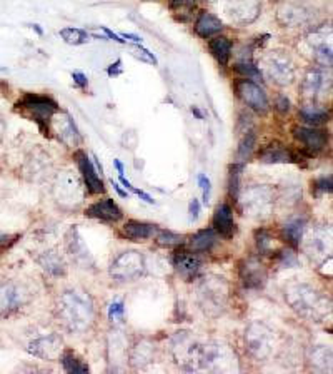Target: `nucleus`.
<instances>
[{"mask_svg": "<svg viewBox=\"0 0 333 374\" xmlns=\"http://www.w3.org/2000/svg\"><path fill=\"white\" fill-rule=\"evenodd\" d=\"M285 299L291 309L310 321H322L330 313V301L311 286L295 282L285 289Z\"/></svg>", "mask_w": 333, "mask_h": 374, "instance_id": "nucleus-2", "label": "nucleus"}, {"mask_svg": "<svg viewBox=\"0 0 333 374\" xmlns=\"http://www.w3.org/2000/svg\"><path fill=\"white\" fill-rule=\"evenodd\" d=\"M78 168H80V172L83 176V181H85L87 190L90 194H102L103 193V184L100 181L97 170L94 169L92 162L89 161V157L85 154H78Z\"/></svg>", "mask_w": 333, "mask_h": 374, "instance_id": "nucleus-21", "label": "nucleus"}, {"mask_svg": "<svg viewBox=\"0 0 333 374\" xmlns=\"http://www.w3.org/2000/svg\"><path fill=\"white\" fill-rule=\"evenodd\" d=\"M216 241H219V234H216L215 229H203L198 231L195 236H191L190 247L198 252L210 251V249L216 244Z\"/></svg>", "mask_w": 333, "mask_h": 374, "instance_id": "nucleus-30", "label": "nucleus"}, {"mask_svg": "<svg viewBox=\"0 0 333 374\" xmlns=\"http://www.w3.org/2000/svg\"><path fill=\"white\" fill-rule=\"evenodd\" d=\"M203 344L191 332H177L172 339V355L175 363L185 371H202Z\"/></svg>", "mask_w": 333, "mask_h": 374, "instance_id": "nucleus-4", "label": "nucleus"}, {"mask_svg": "<svg viewBox=\"0 0 333 374\" xmlns=\"http://www.w3.org/2000/svg\"><path fill=\"white\" fill-rule=\"evenodd\" d=\"M244 209L250 218L265 219L272 213L273 194L265 186H250L244 193Z\"/></svg>", "mask_w": 333, "mask_h": 374, "instance_id": "nucleus-7", "label": "nucleus"}, {"mask_svg": "<svg viewBox=\"0 0 333 374\" xmlns=\"http://www.w3.org/2000/svg\"><path fill=\"white\" fill-rule=\"evenodd\" d=\"M122 37H123V39H130L132 42H135V44H142V39H140L139 35H133V34H123Z\"/></svg>", "mask_w": 333, "mask_h": 374, "instance_id": "nucleus-55", "label": "nucleus"}, {"mask_svg": "<svg viewBox=\"0 0 333 374\" xmlns=\"http://www.w3.org/2000/svg\"><path fill=\"white\" fill-rule=\"evenodd\" d=\"M222 29H223L222 20L215 17V15L210 14V12H202V14L198 15L197 22H195V32H197L200 37H203V39H208V37L219 34Z\"/></svg>", "mask_w": 333, "mask_h": 374, "instance_id": "nucleus-25", "label": "nucleus"}, {"mask_svg": "<svg viewBox=\"0 0 333 374\" xmlns=\"http://www.w3.org/2000/svg\"><path fill=\"white\" fill-rule=\"evenodd\" d=\"M27 301V293L12 282L0 284V316H10Z\"/></svg>", "mask_w": 333, "mask_h": 374, "instance_id": "nucleus-13", "label": "nucleus"}, {"mask_svg": "<svg viewBox=\"0 0 333 374\" xmlns=\"http://www.w3.org/2000/svg\"><path fill=\"white\" fill-rule=\"evenodd\" d=\"M122 232L125 238L133 241V243H142V241L153 238V234L157 232V226L142 221H127L123 224Z\"/></svg>", "mask_w": 333, "mask_h": 374, "instance_id": "nucleus-24", "label": "nucleus"}, {"mask_svg": "<svg viewBox=\"0 0 333 374\" xmlns=\"http://www.w3.org/2000/svg\"><path fill=\"white\" fill-rule=\"evenodd\" d=\"M240 277H241V282H244L245 288L260 289L265 286L266 269H265V266L260 263V261L250 257V259L241 261Z\"/></svg>", "mask_w": 333, "mask_h": 374, "instance_id": "nucleus-14", "label": "nucleus"}, {"mask_svg": "<svg viewBox=\"0 0 333 374\" xmlns=\"http://www.w3.org/2000/svg\"><path fill=\"white\" fill-rule=\"evenodd\" d=\"M241 165H232L230 169V194L232 197L239 199V190H240V176H241Z\"/></svg>", "mask_w": 333, "mask_h": 374, "instance_id": "nucleus-40", "label": "nucleus"}, {"mask_svg": "<svg viewBox=\"0 0 333 374\" xmlns=\"http://www.w3.org/2000/svg\"><path fill=\"white\" fill-rule=\"evenodd\" d=\"M102 29H103V32H105V34H107L108 39H114L115 42H120V44L125 42V40H122V37H119L117 34H114V32H112V31H108L107 27H102Z\"/></svg>", "mask_w": 333, "mask_h": 374, "instance_id": "nucleus-52", "label": "nucleus"}, {"mask_svg": "<svg viewBox=\"0 0 333 374\" xmlns=\"http://www.w3.org/2000/svg\"><path fill=\"white\" fill-rule=\"evenodd\" d=\"M293 134L297 139L305 145L310 151L318 152L327 145L328 143V134L322 129H315V127H295Z\"/></svg>", "mask_w": 333, "mask_h": 374, "instance_id": "nucleus-17", "label": "nucleus"}, {"mask_svg": "<svg viewBox=\"0 0 333 374\" xmlns=\"http://www.w3.org/2000/svg\"><path fill=\"white\" fill-rule=\"evenodd\" d=\"M198 186L202 187V193H203V202H208V199H210V189H212V184H210V179H208L205 174H200L198 176Z\"/></svg>", "mask_w": 333, "mask_h": 374, "instance_id": "nucleus-47", "label": "nucleus"}, {"mask_svg": "<svg viewBox=\"0 0 333 374\" xmlns=\"http://www.w3.org/2000/svg\"><path fill=\"white\" fill-rule=\"evenodd\" d=\"M278 22L285 27H297L310 19V10L298 3H285L278 9Z\"/></svg>", "mask_w": 333, "mask_h": 374, "instance_id": "nucleus-18", "label": "nucleus"}, {"mask_svg": "<svg viewBox=\"0 0 333 374\" xmlns=\"http://www.w3.org/2000/svg\"><path fill=\"white\" fill-rule=\"evenodd\" d=\"M57 132L58 139H60L65 145H69V147H75V145H78V143H80V134H78L74 120L67 114L62 115L60 122L57 124Z\"/></svg>", "mask_w": 333, "mask_h": 374, "instance_id": "nucleus-27", "label": "nucleus"}, {"mask_svg": "<svg viewBox=\"0 0 333 374\" xmlns=\"http://www.w3.org/2000/svg\"><path fill=\"white\" fill-rule=\"evenodd\" d=\"M255 143H257L255 134H253V132H247L244 139H241L240 147H239V159L240 161H247L248 157L252 156V151H253V147H255Z\"/></svg>", "mask_w": 333, "mask_h": 374, "instance_id": "nucleus-38", "label": "nucleus"}, {"mask_svg": "<svg viewBox=\"0 0 333 374\" xmlns=\"http://www.w3.org/2000/svg\"><path fill=\"white\" fill-rule=\"evenodd\" d=\"M7 239V236H3V234H0V243H3V241Z\"/></svg>", "mask_w": 333, "mask_h": 374, "instance_id": "nucleus-59", "label": "nucleus"}, {"mask_svg": "<svg viewBox=\"0 0 333 374\" xmlns=\"http://www.w3.org/2000/svg\"><path fill=\"white\" fill-rule=\"evenodd\" d=\"M197 299L202 311L210 318H216L223 313L228 301V284L223 277L208 276L197 288Z\"/></svg>", "mask_w": 333, "mask_h": 374, "instance_id": "nucleus-3", "label": "nucleus"}, {"mask_svg": "<svg viewBox=\"0 0 333 374\" xmlns=\"http://www.w3.org/2000/svg\"><path fill=\"white\" fill-rule=\"evenodd\" d=\"M123 313H125V306L123 301H114L108 307V319L112 323H119L123 319Z\"/></svg>", "mask_w": 333, "mask_h": 374, "instance_id": "nucleus-43", "label": "nucleus"}, {"mask_svg": "<svg viewBox=\"0 0 333 374\" xmlns=\"http://www.w3.org/2000/svg\"><path fill=\"white\" fill-rule=\"evenodd\" d=\"M214 227L216 234L223 236V238H232V236L235 234V222H233L230 206L220 204L216 207L214 216Z\"/></svg>", "mask_w": 333, "mask_h": 374, "instance_id": "nucleus-23", "label": "nucleus"}, {"mask_svg": "<svg viewBox=\"0 0 333 374\" xmlns=\"http://www.w3.org/2000/svg\"><path fill=\"white\" fill-rule=\"evenodd\" d=\"M135 194H137V196H139V197H142V199H144V201H145V202H148V204H153V202H155V201H153V199H152V197H150V196H148V194H147V193H144V190L137 189V190H135Z\"/></svg>", "mask_w": 333, "mask_h": 374, "instance_id": "nucleus-53", "label": "nucleus"}, {"mask_svg": "<svg viewBox=\"0 0 333 374\" xmlns=\"http://www.w3.org/2000/svg\"><path fill=\"white\" fill-rule=\"evenodd\" d=\"M191 114H194V115H197L198 119H203V114H202V112H200V111L197 109V107H191Z\"/></svg>", "mask_w": 333, "mask_h": 374, "instance_id": "nucleus-58", "label": "nucleus"}, {"mask_svg": "<svg viewBox=\"0 0 333 374\" xmlns=\"http://www.w3.org/2000/svg\"><path fill=\"white\" fill-rule=\"evenodd\" d=\"M237 70H239L240 74H244V76L255 79V81H262L260 70H258L257 67H253L250 62H240V64H237Z\"/></svg>", "mask_w": 333, "mask_h": 374, "instance_id": "nucleus-44", "label": "nucleus"}, {"mask_svg": "<svg viewBox=\"0 0 333 374\" xmlns=\"http://www.w3.org/2000/svg\"><path fill=\"white\" fill-rule=\"evenodd\" d=\"M157 243L164 247L178 246V244L183 243V236L175 234L172 231H160L157 234Z\"/></svg>", "mask_w": 333, "mask_h": 374, "instance_id": "nucleus-39", "label": "nucleus"}, {"mask_svg": "<svg viewBox=\"0 0 333 374\" xmlns=\"http://www.w3.org/2000/svg\"><path fill=\"white\" fill-rule=\"evenodd\" d=\"M260 161L265 164H285V162L293 161V156L289 149H285V145L273 143L266 145L264 151L260 152Z\"/></svg>", "mask_w": 333, "mask_h": 374, "instance_id": "nucleus-26", "label": "nucleus"}, {"mask_svg": "<svg viewBox=\"0 0 333 374\" xmlns=\"http://www.w3.org/2000/svg\"><path fill=\"white\" fill-rule=\"evenodd\" d=\"M3 134H6V124H3V120L0 119V140H2Z\"/></svg>", "mask_w": 333, "mask_h": 374, "instance_id": "nucleus-57", "label": "nucleus"}, {"mask_svg": "<svg viewBox=\"0 0 333 374\" xmlns=\"http://www.w3.org/2000/svg\"><path fill=\"white\" fill-rule=\"evenodd\" d=\"M133 56L139 57V59H142V60H145L147 64L157 65L155 56H153V54H150V51H147L145 47H142V45H135V47H133Z\"/></svg>", "mask_w": 333, "mask_h": 374, "instance_id": "nucleus-46", "label": "nucleus"}, {"mask_svg": "<svg viewBox=\"0 0 333 374\" xmlns=\"http://www.w3.org/2000/svg\"><path fill=\"white\" fill-rule=\"evenodd\" d=\"M153 359V348L147 341H142L132 349L130 352V363L133 368H144L145 364L152 363Z\"/></svg>", "mask_w": 333, "mask_h": 374, "instance_id": "nucleus-31", "label": "nucleus"}, {"mask_svg": "<svg viewBox=\"0 0 333 374\" xmlns=\"http://www.w3.org/2000/svg\"><path fill=\"white\" fill-rule=\"evenodd\" d=\"M120 65H122V60H117L115 64L110 65V69H108V76H117V74H120Z\"/></svg>", "mask_w": 333, "mask_h": 374, "instance_id": "nucleus-51", "label": "nucleus"}, {"mask_svg": "<svg viewBox=\"0 0 333 374\" xmlns=\"http://www.w3.org/2000/svg\"><path fill=\"white\" fill-rule=\"evenodd\" d=\"M311 190L318 196V194L323 193H330L332 190V177H322L316 179L315 182H311Z\"/></svg>", "mask_w": 333, "mask_h": 374, "instance_id": "nucleus-45", "label": "nucleus"}, {"mask_svg": "<svg viewBox=\"0 0 333 374\" xmlns=\"http://www.w3.org/2000/svg\"><path fill=\"white\" fill-rule=\"evenodd\" d=\"M328 241H330V238H327V232L311 231L310 234L307 236L305 244H303L308 257L315 261L325 257V254H327V246L330 244Z\"/></svg>", "mask_w": 333, "mask_h": 374, "instance_id": "nucleus-22", "label": "nucleus"}, {"mask_svg": "<svg viewBox=\"0 0 333 374\" xmlns=\"http://www.w3.org/2000/svg\"><path fill=\"white\" fill-rule=\"evenodd\" d=\"M262 3L260 0H228L227 14L232 22L240 24H252L258 15H260Z\"/></svg>", "mask_w": 333, "mask_h": 374, "instance_id": "nucleus-12", "label": "nucleus"}, {"mask_svg": "<svg viewBox=\"0 0 333 374\" xmlns=\"http://www.w3.org/2000/svg\"><path fill=\"white\" fill-rule=\"evenodd\" d=\"M60 361H62V366H64V369L67 373H70V374H87L89 373V366H87L85 363H82V361L74 355V352H70V351L62 352Z\"/></svg>", "mask_w": 333, "mask_h": 374, "instance_id": "nucleus-34", "label": "nucleus"}, {"mask_svg": "<svg viewBox=\"0 0 333 374\" xmlns=\"http://www.w3.org/2000/svg\"><path fill=\"white\" fill-rule=\"evenodd\" d=\"M300 117L305 124H310V126H316V124H322L328 119V112L325 109H320L316 106H305L300 111Z\"/></svg>", "mask_w": 333, "mask_h": 374, "instance_id": "nucleus-36", "label": "nucleus"}, {"mask_svg": "<svg viewBox=\"0 0 333 374\" xmlns=\"http://www.w3.org/2000/svg\"><path fill=\"white\" fill-rule=\"evenodd\" d=\"M62 339L57 334H47L40 336V338L33 339L28 343L27 351L32 356L40 357L45 361H57L62 356Z\"/></svg>", "mask_w": 333, "mask_h": 374, "instance_id": "nucleus-11", "label": "nucleus"}, {"mask_svg": "<svg viewBox=\"0 0 333 374\" xmlns=\"http://www.w3.org/2000/svg\"><path fill=\"white\" fill-rule=\"evenodd\" d=\"M112 186H114V189L117 190V193H119V196H120V197H127V196H128V194L125 193V190H122V187H120L119 184H117V182L112 181Z\"/></svg>", "mask_w": 333, "mask_h": 374, "instance_id": "nucleus-54", "label": "nucleus"}, {"mask_svg": "<svg viewBox=\"0 0 333 374\" xmlns=\"http://www.w3.org/2000/svg\"><path fill=\"white\" fill-rule=\"evenodd\" d=\"M303 231H305V221L303 219H291L290 222H287L283 226V234L285 238L290 241L293 246H298L302 243V236Z\"/></svg>", "mask_w": 333, "mask_h": 374, "instance_id": "nucleus-35", "label": "nucleus"}, {"mask_svg": "<svg viewBox=\"0 0 333 374\" xmlns=\"http://www.w3.org/2000/svg\"><path fill=\"white\" fill-rule=\"evenodd\" d=\"M208 49H210V54L220 65L228 64L232 56V42L227 37H215V39H212L210 44H208Z\"/></svg>", "mask_w": 333, "mask_h": 374, "instance_id": "nucleus-28", "label": "nucleus"}, {"mask_svg": "<svg viewBox=\"0 0 333 374\" xmlns=\"http://www.w3.org/2000/svg\"><path fill=\"white\" fill-rule=\"evenodd\" d=\"M58 34H60L62 39H64L69 45H82L89 42V34H87L85 31H82V29L67 27L62 29Z\"/></svg>", "mask_w": 333, "mask_h": 374, "instance_id": "nucleus-37", "label": "nucleus"}, {"mask_svg": "<svg viewBox=\"0 0 333 374\" xmlns=\"http://www.w3.org/2000/svg\"><path fill=\"white\" fill-rule=\"evenodd\" d=\"M178 2H189V0H178Z\"/></svg>", "mask_w": 333, "mask_h": 374, "instance_id": "nucleus-60", "label": "nucleus"}, {"mask_svg": "<svg viewBox=\"0 0 333 374\" xmlns=\"http://www.w3.org/2000/svg\"><path fill=\"white\" fill-rule=\"evenodd\" d=\"M57 319L69 332H85L94 323V304L85 291H65L57 302Z\"/></svg>", "mask_w": 333, "mask_h": 374, "instance_id": "nucleus-1", "label": "nucleus"}, {"mask_svg": "<svg viewBox=\"0 0 333 374\" xmlns=\"http://www.w3.org/2000/svg\"><path fill=\"white\" fill-rule=\"evenodd\" d=\"M85 214L89 218L100 219V221H108V222H117L122 219V211L120 207L115 204L112 199H103V201L95 202L90 207H87Z\"/></svg>", "mask_w": 333, "mask_h": 374, "instance_id": "nucleus-19", "label": "nucleus"}, {"mask_svg": "<svg viewBox=\"0 0 333 374\" xmlns=\"http://www.w3.org/2000/svg\"><path fill=\"white\" fill-rule=\"evenodd\" d=\"M311 45H314V56H315L316 64L322 65V67H327V69L332 67V62H333L332 45L327 44V42H322V40H318V39L314 40Z\"/></svg>", "mask_w": 333, "mask_h": 374, "instance_id": "nucleus-33", "label": "nucleus"}, {"mask_svg": "<svg viewBox=\"0 0 333 374\" xmlns=\"http://www.w3.org/2000/svg\"><path fill=\"white\" fill-rule=\"evenodd\" d=\"M330 79H327V74L320 69H310L303 77V84H302V92L305 95V99L308 101H315L318 99L322 92H325L327 89V84H330Z\"/></svg>", "mask_w": 333, "mask_h": 374, "instance_id": "nucleus-16", "label": "nucleus"}, {"mask_svg": "<svg viewBox=\"0 0 333 374\" xmlns=\"http://www.w3.org/2000/svg\"><path fill=\"white\" fill-rule=\"evenodd\" d=\"M245 349L248 355L257 361H264L272 355L273 349V331L264 323L248 324L245 331Z\"/></svg>", "mask_w": 333, "mask_h": 374, "instance_id": "nucleus-5", "label": "nucleus"}, {"mask_svg": "<svg viewBox=\"0 0 333 374\" xmlns=\"http://www.w3.org/2000/svg\"><path fill=\"white\" fill-rule=\"evenodd\" d=\"M198 214H200V204H198L197 199H194V201H191L190 206H189V218H190V221H197Z\"/></svg>", "mask_w": 333, "mask_h": 374, "instance_id": "nucleus-48", "label": "nucleus"}, {"mask_svg": "<svg viewBox=\"0 0 333 374\" xmlns=\"http://www.w3.org/2000/svg\"><path fill=\"white\" fill-rule=\"evenodd\" d=\"M114 164H115L117 170H119V174H123V165H122V162H120L119 159H115V161H114Z\"/></svg>", "mask_w": 333, "mask_h": 374, "instance_id": "nucleus-56", "label": "nucleus"}, {"mask_svg": "<svg viewBox=\"0 0 333 374\" xmlns=\"http://www.w3.org/2000/svg\"><path fill=\"white\" fill-rule=\"evenodd\" d=\"M278 264H280L282 268H293V266L298 264L297 254H295L291 249H282V251L278 252Z\"/></svg>", "mask_w": 333, "mask_h": 374, "instance_id": "nucleus-41", "label": "nucleus"}, {"mask_svg": "<svg viewBox=\"0 0 333 374\" xmlns=\"http://www.w3.org/2000/svg\"><path fill=\"white\" fill-rule=\"evenodd\" d=\"M67 251H69V256L72 257V261L80 268L87 269L94 266V257H92L89 247L85 246L83 239L78 234V231L72 227L67 234Z\"/></svg>", "mask_w": 333, "mask_h": 374, "instance_id": "nucleus-15", "label": "nucleus"}, {"mask_svg": "<svg viewBox=\"0 0 333 374\" xmlns=\"http://www.w3.org/2000/svg\"><path fill=\"white\" fill-rule=\"evenodd\" d=\"M72 79H74V82L75 84H77L78 87H87V77L83 76L82 72H72Z\"/></svg>", "mask_w": 333, "mask_h": 374, "instance_id": "nucleus-50", "label": "nucleus"}, {"mask_svg": "<svg viewBox=\"0 0 333 374\" xmlns=\"http://www.w3.org/2000/svg\"><path fill=\"white\" fill-rule=\"evenodd\" d=\"M40 264L42 268L49 274H52V276H64L65 274L64 261H62V257L58 256L56 251L45 252V254L40 257Z\"/></svg>", "mask_w": 333, "mask_h": 374, "instance_id": "nucleus-32", "label": "nucleus"}, {"mask_svg": "<svg viewBox=\"0 0 333 374\" xmlns=\"http://www.w3.org/2000/svg\"><path fill=\"white\" fill-rule=\"evenodd\" d=\"M173 266L183 279L191 281L200 271V259L197 256L190 254V252L180 251V252H175Z\"/></svg>", "mask_w": 333, "mask_h": 374, "instance_id": "nucleus-20", "label": "nucleus"}, {"mask_svg": "<svg viewBox=\"0 0 333 374\" xmlns=\"http://www.w3.org/2000/svg\"><path fill=\"white\" fill-rule=\"evenodd\" d=\"M310 364L315 371H330L332 369V351L327 346H315L310 351Z\"/></svg>", "mask_w": 333, "mask_h": 374, "instance_id": "nucleus-29", "label": "nucleus"}, {"mask_svg": "<svg viewBox=\"0 0 333 374\" xmlns=\"http://www.w3.org/2000/svg\"><path fill=\"white\" fill-rule=\"evenodd\" d=\"M257 238V246L258 251L262 252V254H266V252H270V249H272V238H270V234L266 231H257L255 234Z\"/></svg>", "mask_w": 333, "mask_h": 374, "instance_id": "nucleus-42", "label": "nucleus"}, {"mask_svg": "<svg viewBox=\"0 0 333 374\" xmlns=\"http://www.w3.org/2000/svg\"><path fill=\"white\" fill-rule=\"evenodd\" d=\"M235 89L239 97L247 104L250 109L258 112V114H265V112L268 111V99H266V94L264 92V89H262L260 86L255 84V82L240 81L237 82Z\"/></svg>", "mask_w": 333, "mask_h": 374, "instance_id": "nucleus-10", "label": "nucleus"}, {"mask_svg": "<svg viewBox=\"0 0 333 374\" xmlns=\"http://www.w3.org/2000/svg\"><path fill=\"white\" fill-rule=\"evenodd\" d=\"M17 107L25 112H28V114L32 115V119L35 120L42 129H45V126L49 124V120L52 119V115L58 111V106L52 101V99L42 97V95H35V94L25 95L22 101L17 104Z\"/></svg>", "mask_w": 333, "mask_h": 374, "instance_id": "nucleus-9", "label": "nucleus"}, {"mask_svg": "<svg viewBox=\"0 0 333 374\" xmlns=\"http://www.w3.org/2000/svg\"><path fill=\"white\" fill-rule=\"evenodd\" d=\"M145 259L140 252L125 251L110 264V277L119 282H132L144 276Z\"/></svg>", "mask_w": 333, "mask_h": 374, "instance_id": "nucleus-6", "label": "nucleus"}, {"mask_svg": "<svg viewBox=\"0 0 333 374\" xmlns=\"http://www.w3.org/2000/svg\"><path fill=\"white\" fill-rule=\"evenodd\" d=\"M265 72L275 84L289 86L295 79V65L290 56H287L285 52L275 51L265 57Z\"/></svg>", "mask_w": 333, "mask_h": 374, "instance_id": "nucleus-8", "label": "nucleus"}, {"mask_svg": "<svg viewBox=\"0 0 333 374\" xmlns=\"http://www.w3.org/2000/svg\"><path fill=\"white\" fill-rule=\"evenodd\" d=\"M277 107H278V111H280V112H289V109H290V101L285 97V95H280V97H278Z\"/></svg>", "mask_w": 333, "mask_h": 374, "instance_id": "nucleus-49", "label": "nucleus"}]
</instances>
